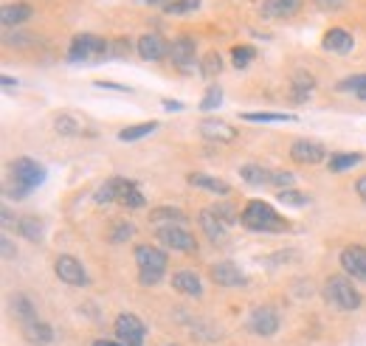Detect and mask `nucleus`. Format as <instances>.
<instances>
[{"label":"nucleus","mask_w":366,"mask_h":346,"mask_svg":"<svg viewBox=\"0 0 366 346\" xmlns=\"http://www.w3.org/2000/svg\"><path fill=\"white\" fill-rule=\"evenodd\" d=\"M240 226L251 233H285L290 231V220H285L270 203L265 200H248L240 212Z\"/></svg>","instance_id":"obj_1"},{"label":"nucleus","mask_w":366,"mask_h":346,"mask_svg":"<svg viewBox=\"0 0 366 346\" xmlns=\"http://www.w3.org/2000/svg\"><path fill=\"white\" fill-rule=\"evenodd\" d=\"M8 175H11V186L6 189V195L8 197H14V200H23V197H28L37 186H42L45 183V178H48V172H45V166L40 163V161H34V158H14L11 163H8Z\"/></svg>","instance_id":"obj_2"},{"label":"nucleus","mask_w":366,"mask_h":346,"mask_svg":"<svg viewBox=\"0 0 366 346\" xmlns=\"http://www.w3.org/2000/svg\"><path fill=\"white\" fill-rule=\"evenodd\" d=\"M324 301L333 307V310H341V313H353V310H361L364 304V296L361 290L355 287V279H350L347 273H336L324 282V290H321Z\"/></svg>","instance_id":"obj_3"},{"label":"nucleus","mask_w":366,"mask_h":346,"mask_svg":"<svg viewBox=\"0 0 366 346\" xmlns=\"http://www.w3.org/2000/svg\"><path fill=\"white\" fill-rule=\"evenodd\" d=\"M132 256H135V265H138V282L144 287L161 284V279L166 273V265H169L166 250H161V248H155L149 242H141V245H135Z\"/></svg>","instance_id":"obj_4"},{"label":"nucleus","mask_w":366,"mask_h":346,"mask_svg":"<svg viewBox=\"0 0 366 346\" xmlns=\"http://www.w3.org/2000/svg\"><path fill=\"white\" fill-rule=\"evenodd\" d=\"M110 51V42L99 34H76L68 45V62H91V59H105Z\"/></svg>","instance_id":"obj_5"},{"label":"nucleus","mask_w":366,"mask_h":346,"mask_svg":"<svg viewBox=\"0 0 366 346\" xmlns=\"http://www.w3.org/2000/svg\"><path fill=\"white\" fill-rule=\"evenodd\" d=\"M245 327H248V333H253V335H259V338H270V335L279 333L282 318H279V313H276L273 307L262 304V307H253V310H251V316L245 318Z\"/></svg>","instance_id":"obj_6"},{"label":"nucleus","mask_w":366,"mask_h":346,"mask_svg":"<svg viewBox=\"0 0 366 346\" xmlns=\"http://www.w3.org/2000/svg\"><path fill=\"white\" fill-rule=\"evenodd\" d=\"M155 239L166 248V250H183V253H195L198 250V239L186 226H161L155 231Z\"/></svg>","instance_id":"obj_7"},{"label":"nucleus","mask_w":366,"mask_h":346,"mask_svg":"<svg viewBox=\"0 0 366 346\" xmlns=\"http://www.w3.org/2000/svg\"><path fill=\"white\" fill-rule=\"evenodd\" d=\"M116 338L119 344L124 346H144V338H147V324L135 316V313H119L116 316Z\"/></svg>","instance_id":"obj_8"},{"label":"nucleus","mask_w":366,"mask_h":346,"mask_svg":"<svg viewBox=\"0 0 366 346\" xmlns=\"http://www.w3.org/2000/svg\"><path fill=\"white\" fill-rule=\"evenodd\" d=\"M54 273L62 284H71V287H85L91 279H88V270L82 267V262L71 253H59L54 259Z\"/></svg>","instance_id":"obj_9"},{"label":"nucleus","mask_w":366,"mask_h":346,"mask_svg":"<svg viewBox=\"0 0 366 346\" xmlns=\"http://www.w3.org/2000/svg\"><path fill=\"white\" fill-rule=\"evenodd\" d=\"M290 161L299 163V166H316V163H324L327 161V149L321 141H313V138H299L290 144Z\"/></svg>","instance_id":"obj_10"},{"label":"nucleus","mask_w":366,"mask_h":346,"mask_svg":"<svg viewBox=\"0 0 366 346\" xmlns=\"http://www.w3.org/2000/svg\"><path fill=\"white\" fill-rule=\"evenodd\" d=\"M198 132L209 141V144H234L237 141V127L229 124V121H220V118H203Z\"/></svg>","instance_id":"obj_11"},{"label":"nucleus","mask_w":366,"mask_h":346,"mask_svg":"<svg viewBox=\"0 0 366 346\" xmlns=\"http://www.w3.org/2000/svg\"><path fill=\"white\" fill-rule=\"evenodd\" d=\"M338 262H341V267H344V273H347L350 279L364 282L366 284V248L364 245H347V248L341 250Z\"/></svg>","instance_id":"obj_12"},{"label":"nucleus","mask_w":366,"mask_h":346,"mask_svg":"<svg viewBox=\"0 0 366 346\" xmlns=\"http://www.w3.org/2000/svg\"><path fill=\"white\" fill-rule=\"evenodd\" d=\"M135 48H138V57L147 59V62H161V59L169 57V42L161 34H155V31L141 34L138 42H135Z\"/></svg>","instance_id":"obj_13"},{"label":"nucleus","mask_w":366,"mask_h":346,"mask_svg":"<svg viewBox=\"0 0 366 346\" xmlns=\"http://www.w3.org/2000/svg\"><path fill=\"white\" fill-rule=\"evenodd\" d=\"M169 59H172V65L181 68V71L195 68V62H198V45H195V40H192V37H178V40H172V45H169Z\"/></svg>","instance_id":"obj_14"},{"label":"nucleus","mask_w":366,"mask_h":346,"mask_svg":"<svg viewBox=\"0 0 366 346\" xmlns=\"http://www.w3.org/2000/svg\"><path fill=\"white\" fill-rule=\"evenodd\" d=\"M209 276H212V282H215L217 287H240V284H245V273L234 262H229V259L215 262V265L209 267Z\"/></svg>","instance_id":"obj_15"},{"label":"nucleus","mask_w":366,"mask_h":346,"mask_svg":"<svg viewBox=\"0 0 366 346\" xmlns=\"http://www.w3.org/2000/svg\"><path fill=\"white\" fill-rule=\"evenodd\" d=\"M321 48L330 51V54L344 57V54H350V51L355 48V37H353L347 28L336 25V28H327V34L321 37Z\"/></svg>","instance_id":"obj_16"},{"label":"nucleus","mask_w":366,"mask_h":346,"mask_svg":"<svg viewBox=\"0 0 366 346\" xmlns=\"http://www.w3.org/2000/svg\"><path fill=\"white\" fill-rule=\"evenodd\" d=\"M54 132L59 135H96L93 127H88V121L82 115H74V113H57L54 115Z\"/></svg>","instance_id":"obj_17"},{"label":"nucleus","mask_w":366,"mask_h":346,"mask_svg":"<svg viewBox=\"0 0 366 346\" xmlns=\"http://www.w3.org/2000/svg\"><path fill=\"white\" fill-rule=\"evenodd\" d=\"M132 180H127V178H108L99 189H96V195H93V203L96 206H110V203H119L122 200V195H124V189L130 186Z\"/></svg>","instance_id":"obj_18"},{"label":"nucleus","mask_w":366,"mask_h":346,"mask_svg":"<svg viewBox=\"0 0 366 346\" xmlns=\"http://www.w3.org/2000/svg\"><path fill=\"white\" fill-rule=\"evenodd\" d=\"M20 333H23V341L28 346H51V341H54L51 324L40 321V318H34L28 324H20Z\"/></svg>","instance_id":"obj_19"},{"label":"nucleus","mask_w":366,"mask_h":346,"mask_svg":"<svg viewBox=\"0 0 366 346\" xmlns=\"http://www.w3.org/2000/svg\"><path fill=\"white\" fill-rule=\"evenodd\" d=\"M304 6V0H262V17L268 20H287L293 14H299Z\"/></svg>","instance_id":"obj_20"},{"label":"nucleus","mask_w":366,"mask_h":346,"mask_svg":"<svg viewBox=\"0 0 366 346\" xmlns=\"http://www.w3.org/2000/svg\"><path fill=\"white\" fill-rule=\"evenodd\" d=\"M172 287L181 293V296H192V299H200L203 296V282L195 270H175L172 273Z\"/></svg>","instance_id":"obj_21"},{"label":"nucleus","mask_w":366,"mask_h":346,"mask_svg":"<svg viewBox=\"0 0 366 346\" xmlns=\"http://www.w3.org/2000/svg\"><path fill=\"white\" fill-rule=\"evenodd\" d=\"M186 180H189V186H195V189H203V192H209V195H229L231 192V186L223 180V178H215V175H206V172H192V175H186Z\"/></svg>","instance_id":"obj_22"},{"label":"nucleus","mask_w":366,"mask_h":346,"mask_svg":"<svg viewBox=\"0 0 366 346\" xmlns=\"http://www.w3.org/2000/svg\"><path fill=\"white\" fill-rule=\"evenodd\" d=\"M31 17H34L31 3H6V6L0 8V23H3V28H14V25L31 20Z\"/></svg>","instance_id":"obj_23"},{"label":"nucleus","mask_w":366,"mask_h":346,"mask_svg":"<svg viewBox=\"0 0 366 346\" xmlns=\"http://www.w3.org/2000/svg\"><path fill=\"white\" fill-rule=\"evenodd\" d=\"M198 226H200V231H203L212 242H226V223L215 214V209H203V212L198 214Z\"/></svg>","instance_id":"obj_24"},{"label":"nucleus","mask_w":366,"mask_h":346,"mask_svg":"<svg viewBox=\"0 0 366 346\" xmlns=\"http://www.w3.org/2000/svg\"><path fill=\"white\" fill-rule=\"evenodd\" d=\"M149 223L152 226H186V214L178 206H158L149 212Z\"/></svg>","instance_id":"obj_25"},{"label":"nucleus","mask_w":366,"mask_h":346,"mask_svg":"<svg viewBox=\"0 0 366 346\" xmlns=\"http://www.w3.org/2000/svg\"><path fill=\"white\" fill-rule=\"evenodd\" d=\"M8 307H11V316H14L20 324H28V321L37 318V307H34L31 296H25V293H14V296L8 299Z\"/></svg>","instance_id":"obj_26"},{"label":"nucleus","mask_w":366,"mask_h":346,"mask_svg":"<svg viewBox=\"0 0 366 346\" xmlns=\"http://www.w3.org/2000/svg\"><path fill=\"white\" fill-rule=\"evenodd\" d=\"M313 88H316V76H313V74L299 71V74L293 76V82H290V102H296V105L307 102V99H310V93H313Z\"/></svg>","instance_id":"obj_27"},{"label":"nucleus","mask_w":366,"mask_h":346,"mask_svg":"<svg viewBox=\"0 0 366 346\" xmlns=\"http://www.w3.org/2000/svg\"><path fill=\"white\" fill-rule=\"evenodd\" d=\"M270 175H273V169H268L262 163H243L240 166V178L248 186H270Z\"/></svg>","instance_id":"obj_28"},{"label":"nucleus","mask_w":366,"mask_h":346,"mask_svg":"<svg viewBox=\"0 0 366 346\" xmlns=\"http://www.w3.org/2000/svg\"><path fill=\"white\" fill-rule=\"evenodd\" d=\"M358 163H364V155L361 152H333L330 158H327V169L330 172H350L353 166H358Z\"/></svg>","instance_id":"obj_29"},{"label":"nucleus","mask_w":366,"mask_h":346,"mask_svg":"<svg viewBox=\"0 0 366 346\" xmlns=\"http://www.w3.org/2000/svg\"><path fill=\"white\" fill-rule=\"evenodd\" d=\"M155 129H158V121H144V124H132V127H124L122 132H119V141H124V144H135V141H141V138L152 135Z\"/></svg>","instance_id":"obj_30"},{"label":"nucleus","mask_w":366,"mask_h":346,"mask_svg":"<svg viewBox=\"0 0 366 346\" xmlns=\"http://www.w3.org/2000/svg\"><path fill=\"white\" fill-rule=\"evenodd\" d=\"M17 233L28 242H42V223L37 217H20L17 223Z\"/></svg>","instance_id":"obj_31"},{"label":"nucleus","mask_w":366,"mask_h":346,"mask_svg":"<svg viewBox=\"0 0 366 346\" xmlns=\"http://www.w3.org/2000/svg\"><path fill=\"white\" fill-rule=\"evenodd\" d=\"M220 71H223V57L217 51H209V54L200 57V74H203V79H215V76H220Z\"/></svg>","instance_id":"obj_32"},{"label":"nucleus","mask_w":366,"mask_h":346,"mask_svg":"<svg viewBox=\"0 0 366 346\" xmlns=\"http://www.w3.org/2000/svg\"><path fill=\"white\" fill-rule=\"evenodd\" d=\"M122 203L127 212H138V209H144L147 206V200H144V195H141V189H138V183L132 180L127 189H124V195H122Z\"/></svg>","instance_id":"obj_33"},{"label":"nucleus","mask_w":366,"mask_h":346,"mask_svg":"<svg viewBox=\"0 0 366 346\" xmlns=\"http://www.w3.org/2000/svg\"><path fill=\"white\" fill-rule=\"evenodd\" d=\"M132 233H135V226H132V223H127V220H116V223H110L108 239H110L113 245H122V242H127V239H132Z\"/></svg>","instance_id":"obj_34"},{"label":"nucleus","mask_w":366,"mask_h":346,"mask_svg":"<svg viewBox=\"0 0 366 346\" xmlns=\"http://www.w3.org/2000/svg\"><path fill=\"white\" fill-rule=\"evenodd\" d=\"M243 121L251 124H273V121H296L293 113H270V110H259V113H243Z\"/></svg>","instance_id":"obj_35"},{"label":"nucleus","mask_w":366,"mask_h":346,"mask_svg":"<svg viewBox=\"0 0 366 346\" xmlns=\"http://www.w3.org/2000/svg\"><path fill=\"white\" fill-rule=\"evenodd\" d=\"M3 42H6V45H14V48H37V45H42V40H40L37 34H23V31L6 34Z\"/></svg>","instance_id":"obj_36"},{"label":"nucleus","mask_w":366,"mask_h":346,"mask_svg":"<svg viewBox=\"0 0 366 346\" xmlns=\"http://www.w3.org/2000/svg\"><path fill=\"white\" fill-rule=\"evenodd\" d=\"M253 57H256V48H253V45H234V48H231V65H234L237 71L248 68V65L253 62Z\"/></svg>","instance_id":"obj_37"},{"label":"nucleus","mask_w":366,"mask_h":346,"mask_svg":"<svg viewBox=\"0 0 366 346\" xmlns=\"http://www.w3.org/2000/svg\"><path fill=\"white\" fill-rule=\"evenodd\" d=\"M364 82H366V74H350L341 82H336V91L338 93H358L364 88Z\"/></svg>","instance_id":"obj_38"},{"label":"nucleus","mask_w":366,"mask_h":346,"mask_svg":"<svg viewBox=\"0 0 366 346\" xmlns=\"http://www.w3.org/2000/svg\"><path fill=\"white\" fill-rule=\"evenodd\" d=\"M198 8H200V0H172L164 11L172 14V17H183V14H192V11H198Z\"/></svg>","instance_id":"obj_39"},{"label":"nucleus","mask_w":366,"mask_h":346,"mask_svg":"<svg viewBox=\"0 0 366 346\" xmlns=\"http://www.w3.org/2000/svg\"><path fill=\"white\" fill-rule=\"evenodd\" d=\"M276 200L285 206H307L310 203V197L302 195L299 189H282V192H276Z\"/></svg>","instance_id":"obj_40"},{"label":"nucleus","mask_w":366,"mask_h":346,"mask_svg":"<svg viewBox=\"0 0 366 346\" xmlns=\"http://www.w3.org/2000/svg\"><path fill=\"white\" fill-rule=\"evenodd\" d=\"M220 105H223V91H220L217 85H212V88L206 91L203 102H200V110H203V113H209V110H217Z\"/></svg>","instance_id":"obj_41"},{"label":"nucleus","mask_w":366,"mask_h":346,"mask_svg":"<svg viewBox=\"0 0 366 346\" xmlns=\"http://www.w3.org/2000/svg\"><path fill=\"white\" fill-rule=\"evenodd\" d=\"M270 186H276L279 192H282V189H293V186H296V175H293V172H285V169H273Z\"/></svg>","instance_id":"obj_42"},{"label":"nucleus","mask_w":366,"mask_h":346,"mask_svg":"<svg viewBox=\"0 0 366 346\" xmlns=\"http://www.w3.org/2000/svg\"><path fill=\"white\" fill-rule=\"evenodd\" d=\"M215 214H217L226 226H231V223H237V220H240V214H237V209H234L231 203H220V206H215Z\"/></svg>","instance_id":"obj_43"},{"label":"nucleus","mask_w":366,"mask_h":346,"mask_svg":"<svg viewBox=\"0 0 366 346\" xmlns=\"http://www.w3.org/2000/svg\"><path fill=\"white\" fill-rule=\"evenodd\" d=\"M0 253H3L6 262H11V259L17 256V248H14V242H11L6 233H3V239H0Z\"/></svg>","instance_id":"obj_44"},{"label":"nucleus","mask_w":366,"mask_h":346,"mask_svg":"<svg viewBox=\"0 0 366 346\" xmlns=\"http://www.w3.org/2000/svg\"><path fill=\"white\" fill-rule=\"evenodd\" d=\"M319 8H324V11H341L344 6H347V0H313Z\"/></svg>","instance_id":"obj_45"},{"label":"nucleus","mask_w":366,"mask_h":346,"mask_svg":"<svg viewBox=\"0 0 366 346\" xmlns=\"http://www.w3.org/2000/svg\"><path fill=\"white\" fill-rule=\"evenodd\" d=\"M110 51H113V57H124V54L130 51V40H124V37H119L116 42H110Z\"/></svg>","instance_id":"obj_46"},{"label":"nucleus","mask_w":366,"mask_h":346,"mask_svg":"<svg viewBox=\"0 0 366 346\" xmlns=\"http://www.w3.org/2000/svg\"><path fill=\"white\" fill-rule=\"evenodd\" d=\"M355 195L366 203V175H361V178L355 180Z\"/></svg>","instance_id":"obj_47"},{"label":"nucleus","mask_w":366,"mask_h":346,"mask_svg":"<svg viewBox=\"0 0 366 346\" xmlns=\"http://www.w3.org/2000/svg\"><path fill=\"white\" fill-rule=\"evenodd\" d=\"M96 88H108V91H122V93H127L124 85H113V82H96Z\"/></svg>","instance_id":"obj_48"},{"label":"nucleus","mask_w":366,"mask_h":346,"mask_svg":"<svg viewBox=\"0 0 366 346\" xmlns=\"http://www.w3.org/2000/svg\"><path fill=\"white\" fill-rule=\"evenodd\" d=\"M164 110H183V105H181V102H169V99H164Z\"/></svg>","instance_id":"obj_49"},{"label":"nucleus","mask_w":366,"mask_h":346,"mask_svg":"<svg viewBox=\"0 0 366 346\" xmlns=\"http://www.w3.org/2000/svg\"><path fill=\"white\" fill-rule=\"evenodd\" d=\"M93 346H124L119 341H105V338H99V341H93Z\"/></svg>","instance_id":"obj_50"},{"label":"nucleus","mask_w":366,"mask_h":346,"mask_svg":"<svg viewBox=\"0 0 366 346\" xmlns=\"http://www.w3.org/2000/svg\"><path fill=\"white\" fill-rule=\"evenodd\" d=\"M0 82H3V88H6V91H8V88H11V85H17V82H14V79H11V76H6V74H3V76H0Z\"/></svg>","instance_id":"obj_51"},{"label":"nucleus","mask_w":366,"mask_h":346,"mask_svg":"<svg viewBox=\"0 0 366 346\" xmlns=\"http://www.w3.org/2000/svg\"><path fill=\"white\" fill-rule=\"evenodd\" d=\"M144 3H147V6H164V8H166L172 0H144Z\"/></svg>","instance_id":"obj_52"},{"label":"nucleus","mask_w":366,"mask_h":346,"mask_svg":"<svg viewBox=\"0 0 366 346\" xmlns=\"http://www.w3.org/2000/svg\"><path fill=\"white\" fill-rule=\"evenodd\" d=\"M355 99H358V102H366V82H364V88L355 93Z\"/></svg>","instance_id":"obj_53"},{"label":"nucleus","mask_w":366,"mask_h":346,"mask_svg":"<svg viewBox=\"0 0 366 346\" xmlns=\"http://www.w3.org/2000/svg\"><path fill=\"white\" fill-rule=\"evenodd\" d=\"M166 346H178V344H166Z\"/></svg>","instance_id":"obj_54"}]
</instances>
